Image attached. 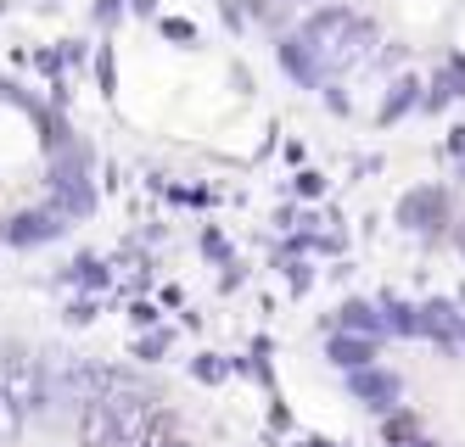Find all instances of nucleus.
Listing matches in <instances>:
<instances>
[{"label":"nucleus","mask_w":465,"mask_h":447,"mask_svg":"<svg viewBox=\"0 0 465 447\" xmlns=\"http://www.w3.org/2000/svg\"><path fill=\"white\" fill-rule=\"evenodd\" d=\"M348 392H353V403L376 408V414H392L398 397H404V381L381 364H364V369H348Z\"/></svg>","instance_id":"1"},{"label":"nucleus","mask_w":465,"mask_h":447,"mask_svg":"<svg viewBox=\"0 0 465 447\" xmlns=\"http://www.w3.org/2000/svg\"><path fill=\"white\" fill-rule=\"evenodd\" d=\"M107 403H113V420H118V442H124V447L146 442V436L157 431V420H163L157 403H152L146 392H113Z\"/></svg>","instance_id":"2"},{"label":"nucleus","mask_w":465,"mask_h":447,"mask_svg":"<svg viewBox=\"0 0 465 447\" xmlns=\"http://www.w3.org/2000/svg\"><path fill=\"white\" fill-rule=\"evenodd\" d=\"M62 229H68V213L51 208V213H17L6 224V240L12 247H45V240H56Z\"/></svg>","instance_id":"3"},{"label":"nucleus","mask_w":465,"mask_h":447,"mask_svg":"<svg viewBox=\"0 0 465 447\" xmlns=\"http://www.w3.org/2000/svg\"><path fill=\"white\" fill-rule=\"evenodd\" d=\"M79 447H124L118 442V420H113V403L95 397L79 408Z\"/></svg>","instance_id":"4"},{"label":"nucleus","mask_w":465,"mask_h":447,"mask_svg":"<svg viewBox=\"0 0 465 447\" xmlns=\"http://www.w3.org/2000/svg\"><path fill=\"white\" fill-rule=\"evenodd\" d=\"M443 219H449L443 190H410L398 201V224H410V229H443Z\"/></svg>","instance_id":"5"},{"label":"nucleus","mask_w":465,"mask_h":447,"mask_svg":"<svg viewBox=\"0 0 465 447\" xmlns=\"http://www.w3.org/2000/svg\"><path fill=\"white\" fill-rule=\"evenodd\" d=\"M325 358L337 364L342 374H348V369H364V364H376V335H359V330H337V335H331V347H325Z\"/></svg>","instance_id":"6"},{"label":"nucleus","mask_w":465,"mask_h":447,"mask_svg":"<svg viewBox=\"0 0 465 447\" xmlns=\"http://www.w3.org/2000/svg\"><path fill=\"white\" fill-rule=\"evenodd\" d=\"M337 319H342V330H359V335H381V330H387V307L364 302V296H348V302L337 307Z\"/></svg>","instance_id":"7"},{"label":"nucleus","mask_w":465,"mask_h":447,"mask_svg":"<svg viewBox=\"0 0 465 447\" xmlns=\"http://www.w3.org/2000/svg\"><path fill=\"white\" fill-rule=\"evenodd\" d=\"M454 325H460V314H454L449 302H426V307H420V335L443 341L449 353H454Z\"/></svg>","instance_id":"8"},{"label":"nucleus","mask_w":465,"mask_h":447,"mask_svg":"<svg viewBox=\"0 0 465 447\" xmlns=\"http://www.w3.org/2000/svg\"><path fill=\"white\" fill-rule=\"evenodd\" d=\"M415 436H420V420H415V414H404V408L381 414V442H387V447H404V442H415Z\"/></svg>","instance_id":"9"},{"label":"nucleus","mask_w":465,"mask_h":447,"mask_svg":"<svg viewBox=\"0 0 465 447\" xmlns=\"http://www.w3.org/2000/svg\"><path fill=\"white\" fill-rule=\"evenodd\" d=\"M23 414H28V408L12 397V386H0V447H12V442H17V431H23Z\"/></svg>","instance_id":"10"},{"label":"nucleus","mask_w":465,"mask_h":447,"mask_svg":"<svg viewBox=\"0 0 465 447\" xmlns=\"http://www.w3.org/2000/svg\"><path fill=\"white\" fill-rule=\"evenodd\" d=\"M381 307H387V330H392V335H420V307L398 302V296H387Z\"/></svg>","instance_id":"11"},{"label":"nucleus","mask_w":465,"mask_h":447,"mask_svg":"<svg viewBox=\"0 0 465 447\" xmlns=\"http://www.w3.org/2000/svg\"><path fill=\"white\" fill-rule=\"evenodd\" d=\"M68 286H84V291H102V286H107V268L95 263V258H74V263H68Z\"/></svg>","instance_id":"12"},{"label":"nucleus","mask_w":465,"mask_h":447,"mask_svg":"<svg viewBox=\"0 0 465 447\" xmlns=\"http://www.w3.org/2000/svg\"><path fill=\"white\" fill-rule=\"evenodd\" d=\"M163 353H169V330H152L135 341V358H163Z\"/></svg>","instance_id":"13"},{"label":"nucleus","mask_w":465,"mask_h":447,"mask_svg":"<svg viewBox=\"0 0 465 447\" xmlns=\"http://www.w3.org/2000/svg\"><path fill=\"white\" fill-rule=\"evenodd\" d=\"M224 374H230L224 358H196V381H224Z\"/></svg>","instance_id":"14"},{"label":"nucleus","mask_w":465,"mask_h":447,"mask_svg":"<svg viewBox=\"0 0 465 447\" xmlns=\"http://www.w3.org/2000/svg\"><path fill=\"white\" fill-rule=\"evenodd\" d=\"M286 280H292V291H309V286H314V268H309V263H292Z\"/></svg>","instance_id":"15"},{"label":"nucleus","mask_w":465,"mask_h":447,"mask_svg":"<svg viewBox=\"0 0 465 447\" xmlns=\"http://www.w3.org/2000/svg\"><path fill=\"white\" fill-rule=\"evenodd\" d=\"M62 319H68V325H90V319H95V302H90V296H84V302H74Z\"/></svg>","instance_id":"16"},{"label":"nucleus","mask_w":465,"mask_h":447,"mask_svg":"<svg viewBox=\"0 0 465 447\" xmlns=\"http://www.w3.org/2000/svg\"><path fill=\"white\" fill-rule=\"evenodd\" d=\"M203 252H208V258H230V247H224V235H213V229H208V235H203Z\"/></svg>","instance_id":"17"},{"label":"nucleus","mask_w":465,"mask_h":447,"mask_svg":"<svg viewBox=\"0 0 465 447\" xmlns=\"http://www.w3.org/2000/svg\"><path fill=\"white\" fill-rule=\"evenodd\" d=\"M129 319H135V325H152L157 307H152V302H135V307H129Z\"/></svg>","instance_id":"18"},{"label":"nucleus","mask_w":465,"mask_h":447,"mask_svg":"<svg viewBox=\"0 0 465 447\" xmlns=\"http://www.w3.org/2000/svg\"><path fill=\"white\" fill-rule=\"evenodd\" d=\"M297 447H331L325 436H297Z\"/></svg>","instance_id":"19"},{"label":"nucleus","mask_w":465,"mask_h":447,"mask_svg":"<svg viewBox=\"0 0 465 447\" xmlns=\"http://www.w3.org/2000/svg\"><path fill=\"white\" fill-rule=\"evenodd\" d=\"M404 447H438V442H431V436H415V442H404Z\"/></svg>","instance_id":"20"}]
</instances>
